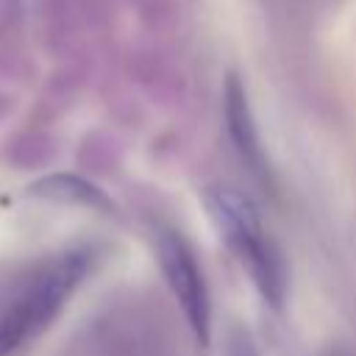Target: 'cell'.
I'll use <instances>...</instances> for the list:
<instances>
[{
    "mask_svg": "<svg viewBox=\"0 0 356 356\" xmlns=\"http://www.w3.org/2000/svg\"><path fill=\"white\" fill-rule=\"evenodd\" d=\"M325 356H350V353H348V350H328Z\"/></svg>",
    "mask_w": 356,
    "mask_h": 356,
    "instance_id": "7",
    "label": "cell"
},
{
    "mask_svg": "<svg viewBox=\"0 0 356 356\" xmlns=\"http://www.w3.org/2000/svg\"><path fill=\"white\" fill-rule=\"evenodd\" d=\"M156 253H159L161 273H164L195 339L200 345H209V339H211V303H209V289H206V281H203V273L195 261L192 248L186 245V239L178 231L161 228L156 234Z\"/></svg>",
    "mask_w": 356,
    "mask_h": 356,
    "instance_id": "2",
    "label": "cell"
},
{
    "mask_svg": "<svg viewBox=\"0 0 356 356\" xmlns=\"http://www.w3.org/2000/svg\"><path fill=\"white\" fill-rule=\"evenodd\" d=\"M92 253L78 248L44 264L11 300L0 320V356L36 339L64 309L67 298L89 273Z\"/></svg>",
    "mask_w": 356,
    "mask_h": 356,
    "instance_id": "1",
    "label": "cell"
},
{
    "mask_svg": "<svg viewBox=\"0 0 356 356\" xmlns=\"http://www.w3.org/2000/svg\"><path fill=\"white\" fill-rule=\"evenodd\" d=\"M203 203L209 209V217L214 220L220 236L228 242V248L242 259L248 250H253L264 239V228L259 220V211L248 195L228 184H214L203 189Z\"/></svg>",
    "mask_w": 356,
    "mask_h": 356,
    "instance_id": "3",
    "label": "cell"
},
{
    "mask_svg": "<svg viewBox=\"0 0 356 356\" xmlns=\"http://www.w3.org/2000/svg\"><path fill=\"white\" fill-rule=\"evenodd\" d=\"M225 356H259V350H256V345H253V339H250V334H248L245 328L236 325V328L228 334Z\"/></svg>",
    "mask_w": 356,
    "mask_h": 356,
    "instance_id": "6",
    "label": "cell"
},
{
    "mask_svg": "<svg viewBox=\"0 0 356 356\" xmlns=\"http://www.w3.org/2000/svg\"><path fill=\"white\" fill-rule=\"evenodd\" d=\"M222 108H225V128L228 136L239 153V159L245 161V167L264 178L267 175V161H264V150L259 142V131H256V120L248 103V92L242 86V81L236 75L225 78V89H222Z\"/></svg>",
    "mask_w": 356,
    "mask_h": 356,
    "instance_id": "4",
    "label": "cell"
},
{
    "mask_svg": "<svg viewBox=\"0 0 356 356\" xmlns=\"http://www.w3.org/2000/svg\"><path fill=\"white\" fill-rule=\"evenodd\" d=\"M31 195L47 197V200H61V203H81L89 209H100L106 214L114 211V203L106 197V192L78 175H47L31 186Z\"/></svg>",
    "mask_w": 356,
    "mask_h": 356,
    "instance_id": "5",
    "label": "cell"
}]
</instances>
